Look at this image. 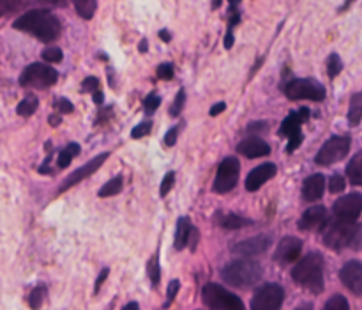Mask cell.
Returning a JSON list of instances; mask_svg holds the SVG:
<instances>
[{"instance_id": "obj_1", "label": "cell", "mask_w": 362, "mask_h": 310, "mask_svg": "<svg viewBox=\"0 0 362 310\" xmlns=\"http://www.w3.org/2000/svg\"><path fill=\"white\" fill-rule=\"evenodd\" d=\"M12 27L37 37L43 43H52V41L59 39L60 30H62L59 18L44 9H34V11L25 12L23 17H20L12 24Z\"/></svg>"}, {"instance_id": "obj_2", "label": "cell", "mask_w": 362, "mask_h": 310, "mask_svg": "<svg viewBox=\"0 0 362 310\" xmlns=\"http://www.w3.org/2000/svg\"><path fill=\"white\" fill-rule=\"evenodd\" d=\"M323 245L330 250H343L352 246L361 250V226L354 220L334 218L332 221H325L322 227Z\"/></svg>"}, {"instance_id": "obj_3", "label": "cell", "mask_w": 362, "mask_h": 310, "mask_svg": "<svg viewBox=\"0 0 362 310\" xmlns=\"http://www.w3.org/2000/svg\"><path fill=\"white\" fill-rule=\"evenodd\" d=\"M323 255L318 252H309L292 270V278L304 289L318 294L323 291Z\"/></svg>"}, {"instance_id": "obj_4", "label": "cell", "mask_w": 362, "mask_h": 310, "mask_svg": "<svg viewBox=\"0 0 362 310\" xmlns=\"http://www.w3.org/2000/svg\"><path fill=\"white\" fill-rule=\"evenodd\" d=\"M263 268L256 261L251 259H239L230 264H227L221 271V278L228 286H234L237 289H249L255 287L262 280Z\"/></svg>"}, {"instance_id": "obj_5", "label": "cell", "mask_w": 362, "mask_h": 310, "mask_svg": "<svg viewBox=\"0 0 362 310\" xmlns=\"http://www.w3.org/2000/svg\"><path fill=\"white\" fill-rule=\"evenodd\" d=\"M202 300L209 309L214 310H244L242 300L218 284H207L203 287Z\"/></svg>"}, {"instance_id": "obj_6", "label": "cell", "mask_w": 362, "mask_h": 310, "mask_svg": "<svg viewBox=\"0 0 362 310\" xmlns=\"http://www.w3.org/2000/svg\"><path fill=\"white\" fill-rule=\"evenodd\" d=\"M59 80V73L46 64H30L23 69L20 75L21 87H34V89H48Z\"/></svg>"}, {"instance_id": "obj_7", "label": "cell", "mask_w": 362, "mask_h": 310, "mask_svg": "<svg viewBox=\"0 0 362 310\" xmlns=\"http://www.w3.org/2000/svg\"><path fill=\"white\" fill-rule=\"evenodd\" d=\"M285 94L290 100L323 101L325 100V87L313 78H297V80L288 82L285 87Z\"/></svg>"}, {"instance_id": "obj_8", "label": "cell", "mask_w": 362, "mask_h": 310, "mask_svg": "<svg viewBox=\"0 0 362 310\" xmlns=\"http://www.w3.org/2000/svg\"><path fill=\"white\" fill-rule=\"evenodd\" d=\"M352 140L350 137H332L322 145V149L318 151L314 161H316V165L322 167H329L336 161H341L343 158L348 154L350 151Z\"/></svg>"}, {"instance_id": "obj_9", "label": "cell", "mask_w": 362, "mask_h": 310, "mask_svg": "<svg viewBox=\"0 0 362 310\" xmlns=\"http://www.w3.org/2000/svg\"><path fill=\"white\" fill-rule=\"evenodd\" d=\"M285 302V291L278 284H265L258 287L251 302L253 310H278Z\"/></svg>"}, {"instance_id": "obj_10", "label": "cell", "mask_w": 362, "mask_h": 310, "mask_svg": "<svg viewBox=\"0 0 362 310\" xmlns=\"http://www.w3.org/2000/svg\"><path fill=\"white\" fill-rule=\"evenodd\" d=\"M240 163L237 158H225L219 165L218 174L214 179V192L216 194H228L237 181H239Z\"/></svg>"}, {"instance_id": "obj_11", "label": "cell", "mask_w": 362, "mask_h": 310, "mask_svg": "<svg viewBox=\"0 0 362 310\" xmlns=\"http://www.w3.org/2000/svg\"><path fill=\"white\" fill-rule=\"evenodd\" d=\"M272 239L267 236V234H260V236H253L249 239H244V241L235 243L231 246V252L234 254H239L242 257H255V255L265 254L267 250L271 248Z\"/></svg>"}, {"instance_id": "obj_12", "label": "cell", "mask_w": 362, "mask_h": 310, "mask_svg": "<svg viewBox=\"0 0 362 310\" xmlns=\"http://www.w3.org/2000/svg\"><path fill=\"white\" fill-rule=\"evenodd\" d=\"M332 211H334L336 218L357 221V218L361 217V211H362V195L350 194L346 195V197L338 199L334 208H332Z\"/></svg>"}, {"instance_id": "obj_13", "label": "cell", "mask_w": 362, "mask_h": 310, "mask_svg": "<svg viewBox=\"0 0 362 310\" xmlns=\"http://www.w3.org/2000/svg\"><path fill=\"white\" fill-rule=\"evenodd\" d=\"M108 156H110V154H108V153L99 154V156H96V158H94V160L88 161V163H85L84 167H80V169H76L75 172L69 174L68 179H66V181L62 183V185H60L59 194H62V192H66V190H69V188H71V186L78 185V183H80V181H84V179H87L88 176H92V174L96 172V170L99 169L101 165H103L104 161H106Z\"/></svg>"}, {"instance_id": "obj_14", "label": "cell", "mask_w": 362, "mask_h": 310, "mask_svg": "<svg viewBox=\"0 0 362 310\" xmlns=\"http://www.w3.org/2000/svg\"><path fill=\"white\" fill-rule=\"evenodd\" d=\"M339 278L345 287L352 291L355 296L362 294V264L359 261H348L339 271Z\"/></svg>"}, {"instance_id": "obj_15", "label": "cell", "mask_w": 362, "mask_h": 310, "mask_svg": "<svg viewBox=\"0 0 362 310\" xmlns=\"http://www.w3.org/2000/svg\"><path fill=\"white\" fill-rule=\"evenodd\" d=\"M301 252H303V241L298 238H294V236H288V238H283L279 241L274 259L281 264H290V262L301 257Z\"/></svg>"}, {"instance_id": "obj_16", "label": "cell", "mask_w": 362, "mask_h": 310, "mask_svg": "<svg viewBox=\"0 0 362 310\" xmlns=\"http://www.w3.org/2000/svg\"><path fill=\"white\" fill-rule=\"evenodd\" d=\"M278 169H276L274 163H263L258 165L256 169L251 170L246 177V190L247 192H256L260 190V186L265 185L267 181H271L272 177L276 176Z\"/></svg>"}, {"instance_id": "obj_17", "label": "cell", "mask_w": 362, "mask_h": 310, "mask_svg": "<svg viewBox=\"0 0 362 310\" xmlns=\"http://www.w3.org/2000/svg\"><path fill=\"white\" fill-rule=\"evenodd\" d=\"M329 215L323 206H313L309 210H306L298 220V229L301 230H320L323 224L327 221Z\"/></svg>"}, {"instance_id": "obj_18", "label": "cell", "mask_w": 362, "mask_h": 310, "mask_svg": "<svg viewBox=\"0 0 362 310\" xmlns=\"http://www.w3.org/2000/svg\"><path fill=\"white\" fill-rule=\"evenodd\" d=\"M237 151L246 158H260L267 156V154L271 153V147H269V144H267L265 140H262V138L249 137L237 145Z\"/></svg>"}, {"instance_id": "obj_19", "label": "cell", "mask_w": 362, "mask_h": 310, "mask_svg": "<svg viewBox=\"0 0 362 310\" xmlns=\"http://www.w3.org/2000/svg\"><path fill=\"white\" fill-rule=\"evenodd\" d=\"M325 190V177L322 174H313L304 181L303 185V199L306 202L318 201Z\"/></svg>"}, {"instance_id": "obj_20", "label": "cell", "mask_w": 362, "mask_h": 310, "mask_svg": "<svg viewBox=\"0 0 362 310\" xmlns=\"http://www.w3.org/2000/svg\"><path fill=\"white\" fill-rule=\"evenodd\" d=\"M191 230H193V226H191V221H189V218H186V217L179 218V221H177V230H175V248L177 250L186 248L187 243H189V239H191Z\"/></svg>"}, {"instance_id": "obj_21", "label": "cell", "mask_w": 362, "mask_h": 310, "mask_svg": "<svg viewBox=\"0 0 362 310\" xmlns=\"http://www.w3.org/2000/svg\"><path fill=\"white\" fill-rule=\"evenodd\" d=\"M251 224H253V221H251L249 218H244L240 217V215H234V213L225 215V217L219 218V226L227 230H239L242 229V227L251 226Z\"/></svg>"}, {"instance_id": "obj_22", "label": "cell", "mask_w": 362, "mask_h": 310, "mask_svg": "<svg viewBox=\"0 0 362 310\" xmlns=\"http://www.w3.org/2000/svg\"><path fill=\"white\" fill-rule=\"evenodd\" d=\"M346 176H348L352 185H362V153H357L352 158V161L348 163V167H346Z\"/></svg>"}, {"instance_id": "obj_23", "label": "cell", "mask_w": 362, "mask_h": 310, "mask_svg": "<svg viewBox=\"0 0 362 310\" xmlns=\"http://www.w3.org/2000/svg\"><path fill=\"white\" fill-rule=\"evenodd\" d=\"M348 121L352 126H359L362 121V94L357 93L352 96L350 109H348Z\"/></svg>"}, {"instance_id": "obj_24", "label": "cell", "mask_w": 362, "mask_h": 310, "mask_svg": "<svg viewBox=\"0 0 362 310\" xmlns=\"http://www.w3.org/2000/svg\"><path fill=\"white\" fill-rule=\"evenodd\" d=\"M27 4L28 0H0V18L11 17L15 12L21 11Z\"/></svg>"}, {"instance_id": "obj_25", "label": "cell", "mask_w": 362, "mask_h": 310, "mask_svg": "<svg viewBox=\"0 0 362 310\" xmlns=\"http://www.w3.org/2000/svg\"><path fill=\"white\" fill-rule=\"evenodd\" d=\"M75 2V9L78 12V17H82L84 20H90L96 12L97 2L96 0H73Z\"/></svg>"}, {"instance_id": "obj_26", "label": "cell", "mask_w": 362, "mask_h": 310, "mask_svg": "<svg viewBox=\"0 0 362 310\" xmlns=\"http://www.w3.org/2000/svg\"><path fill=\"white\" fill-rule=\"evenodd\" d=\"M301 125H303V121H301V117H298L297 112L288 113L287 119L281 122V135H285V137H290L292 133L301 131Z\"/></svg>"}, {"instance_id": "obj_27", "label": "cell", "mask_w": 362, "mask_h": 310, "mask_svg": "<svg viewBox=\"0 0 362 310\" xmlns=\"http://www.w3.org/2000/svg\"><path fill=\"white\" fill-rule=\"evenodd\" d=\"M78 154H80V145L75 144V142L66 145V149L60 151L59 154V169H66V167L71 165L73 158L78 156Z\"/></svg>"}, {"instance_id": "obj_28", "label": "cell", "mask_w": 362, "mask_h": 310, "mask_svg": "<svg viewBox=\"0 0 362 310\" xmlns=\"http://www.w3.org/2000/svg\"><path fill=\"white\" fill-rule=\"evenodd\" d=\"M122 186H124L122 176H115L113 179H110V181H108L106 185L99 190V197L104 199V197H113V195H119L120 192H122Z\"/></svg>"}, {"instance_id": "obj_29", "label": "cell", "mask_w": 362, "mask_h": 310, "mask_svg": "<svg viewBox=\"0 0 362 310\" xmlns=\"http://www.w3.org/2000/svg\"><path fill=\"white\" fill-rule=\"evenodd\" d=\"M37 105H39V101H37L36 96H27L25 100H21L20 103H18L17 107L18 116L30 117L37 110Z\"/></svg>"}, {"instance_id": "obj_30", "label": "cell", "mask_w": 362, "mask_h": 310, "mask_svg": "<svg viewBox=\"0 0 362 310\" xmlns=\"http://www.w3.org/2000/svg\"><path fill=\"white\" fill-rule=\"evenodd\" d=\"M46 294H48L46 286L34 287L30 296H28V305H30V309H39V307L43 305L44 300H46Z\"/></svg>"}, {"instance_id": "obj_31", "label": "cell", "mask_w": 362, "mask_h": 310, "mask_svg": "<svg viewBox=\"0 0 362 310\" xmlns=\"http://www.w3.org/2000/svg\"><path fill=\"white\" fill-rule=\"evenodd\" d=\"M147 275H149V278H151L152 286H160V282H161V268H160V259H158V255H154V257H152L151 261H149Z\"/></svg>"}, {"instance_id": "obj_32", "label": "cell", "mask_w": 362, "mask_h": 310, "mask_svg": "<svg viewBox=\"0 0 362 310\" xmlns=\"http://www.w3.org/2000/svg\"><path fill=\"white\" fill-rule=\"evenodd\" d=\"M348 309H350L348 300H346L345 296H341V294H334V296L327 300L325 303V310H348Z\"/></svg>"}, {"instance_id": "obj_33", "label": "cell", "mask_w": 362, "mask_h": 310, "mask_svg": "<svg viewBox=\"0 0 362 310\" xmlns=\"http://www.w3.org/2000/svg\"><path fill=\"white\" fill-rule=\"evenodd\" d=\"M343 69V62L341 59H339L338 53H332V55L329 57V61H327V73H329L330 78H336L341 73Z\"/></svg>"}, {"instance_id": "obj_34", "label": "cell", "mask_w": 362, "mask_h": 310, "mask_svg": "<svg viewBox=\"0 0 362 310\" xmlns=\"http://www.w3.org/2000/svg\"><path fill=\"white\" fill-rule=\"evenodd\" d=\"M41 57H43L46 62H50V64H57V62H60L62 59H64L62 50L57 48V46H48V48H44L43 53H41Z\"/></svg>"}, {"instance_id": "obj_35", "label": "cell", "mask_w": 362, "mask_h": 310, "mask_svg": "<svg viewBox=\"0 0 362 310\" xmlns=\"http://www.w3.org/2000/svg\"><path fill=\"white\" fill-rule=\"evenodd\" d=\"M160 105H161V98L158 96V94H149L144 101L145 113H147V116H152L155 110L160 109Z\"/></svg>"}, {"instance_id": "obj_36", "label": "cell", "mask_w": 362, "mask_h": 310, "mask_svg": "<svg viewBox=\"0 0 362 310\" xmlns=\"http://www.w3.org/2000/svg\"><path fill=\"white\" fill-rule=\"evenodd\" d=\"M184 105H186V93H184V91H179V94L175 96V101H173V105L170 107V116L179 117V113L182 112Z\"/></svg>"}, {"instance_id": "obj_37", "label": "cell", "mask_w": 362, "mask_h": 310, "mask_svg": "<svg viewBox=\"0 0 362 310\" xmlns=\"http://www.w3.org/2000/svg\"><path fill=\"white\" fill-rule=\"evenodd\" d=\"M346 186L345 179H343V176H339V174H334V176L330 177L329 181V192L330 194H339V192H343Z\"/></svg>"}, {"instance_id": "obj_38", "label": "cell", "mask_w": 362, "mask_h": 310, "mask_svg": "<svg viewBox=\"0 0 362 310\" xmlns=\"http://www.w3.org/2000/svg\"><path fill=\"white\" fill-rule=\"evenodd\" d=\"M151 131H152V122H151V121L140 122V125L136 126V128L131 131V137H133V138L147 137V135H151Z\"/></svg>"}, {"instance_id": "obj_39", "label": "cell", "mask_w": 362, "mask_h": 310, "mask_svg": "<svg viewBox=\"0 0 362 310\" xmlns=\"http://www.w3.org/2000/svg\"><path fill=\"white\" fill-rule=\"evenodd\" d=\"M173 185H175V172H168L166 176H164L163 181H161V188H160L161 197H164L166 194H170V190L173 188Z\"/></svg>"}, {"instance_id": "obj_40", "label": "cell", "mask_w": 362, "mask_h": 310, "mask_svg": "<svg viewBox=\"0 0 362 310\" xmlns=\"http://www.w3.org/2000/svg\"><path fill=\"white\" fill-rule=\"evenodd\" d=\"M30 2L41 8H66L69 4V0H28V4Z\"/></svg>"}, {"instance_id": "obj_41", "label": "cell", "mask_w": 362, "mask_h": 310, "mask_svg": "<svg viewBox=\"0 0 362 310\" xmlns=\"http://www.w3.org/2000/svg\"><path fill=\"white\" fill-rule=\"evenodd\" d=\"M158 78H160V80H171V78H173V66L170 64V62H164V64H161V66H158Z\"/></svg>"}, {"instance_id": "obj_42", "label": "cell", "mask_w": 362, "mask_h": 310, "mask_svg": "<svg viewBox=\"0 0 362 310\" xmlns=\"http://www.w3.org/2000/svg\"><path fill=\"white\" fill-rule=\"evenodd\" d=\"M303 144V131H295L288 137V145H287V153H294L298 145Z\"/></svg>"}, {"instance_id": "obj_43", "label": "cell", "mask_w": 362, "mask_h": 310, "mask_svg": "<svg viewBox=\"0 0 362 310\" xmlns=\"http://www.w3.org/2000/svg\"><path fill=\"white\" fill-rule=\"evenodd\" d=\"M55 109L59 110L60 113L75 112V107H73V103L68 100V98H59V100L55 101Z\"/></svg>"}, {"instance_id": "obj_44", "label": "cell", "mask_w": 362, "mask_h": 310, "mask_svg": "<svg viewBox=\"0 0 362 310\" xmlns=\"http://www.w3.org/2000/svg\"><path fill=\"white\" fill-rule=\"evenodd\" d=\"M99 89V80L94 77H88L82 82V93H94Z\"/></svg>"}, {"instance_id": "obj_45", "label": "cell", "mask_w": 362, "mask_h": 310, "mask_svg": "<svg viewBox=\"0 0 362 310\" xmlns=\"http://www.w3.org/2000/svg\"><path fill=\"white\" fill-rule=\"evenodd\" d=\"M179 289H180L179 280H171L170 286H168V303L164 307H168L171 302H173V298H175V294L179 293Z\"/></svg>"}, {"instance_id": "obj_46", "label": "cell", "mask_w": 362, "mask_h": 310, "mask_svg": "<svg viewBox=\"0 0 362 310\" xmlns=\"http://www.w3.org/2000/svg\"><path fill=\"white\" fill-rule=\"evenodd\" d=\"M177 137H179V128H177V126H173V128H171L170 131H168L166 135H164V144H166L168 147H171V145H175Z\"/></svg>"}, {"instance_id": "obj_47", "label": "cell", "mask_w": 362, "mask_h": 310, "mask_svg": "<svg viewBox=\"0 0 362 310\" xmlns=\"http://www.w3.org/2000/svg\"><path fill=\"white\" fill-rule=\"evenodd\" d=\"M267 129H269V125L263 121L251 122V125L247 126V133H265Z\"/></svg>"}, {"instance_id": "obj_48", "label": "cell", "mask_w": 362, "mask_h": 310, "mask_svg": "<svg viewBox=\"0 0 362 310\" xmlns=\"http://www.w3.org/2000/svg\"><path fill=\"white\" fill-rule=\"evenodd\" d=\"M108 273H110V270H108V268H104V270L101 271V275H99V277H97V280H96V287H94V293H96V294L99 293L101 286H103V282H104V280H106Z\"/></svg>"}, {"instance_id": "obj_49", "label": "cell", "mask_w": 362, "mask_h": 310, "mask_svg": "<svg viewBox=\"0 0 362 310\" xmlns=\"http://www.w3.org/2000/svg\"><path fill=\"white\" fill-rule=\"evenodd\" d=\"M225 109H227V103H225V101H219V103L212 105L211 112H209V113H211L212 117H216V116H219L221 112H225Z\"/></svg>"}, {"instance_id": "obj_50", "label": "cell", "mask_w": 362, "mask_h": 310, "mask_svg": "<svg viewBox=\"0 0 362 310\" xmlns=\"http://www.w3.org/2000/svg\"><path fill=\"white\" fill-rule=\"evenodd\" d=\"M231 46H234V30H231V28H228L227 37H225V48L230 50Z\"/></svg>"}, {"instance_id": "obj_51", "label": "cell", "mask_w": 362, "mask_h": 310, "mask_svg": "<svg viewBox=\"0 0 362 310\" xmlns=\"http://www.w3.org/2000/svg\"><path fill=\"white\" fill-rule=\"evenodd\" d=\"M92 98H94V103H96V105H103L104 96H103V93H101L99 89H97V91H94V93H92Z\"/></svg>"}, {"instance_id": "obj_52", "label": "cell", "mask_w": 362, "mask_h": 310, "mask_svg": "<svg viewBox=\"0 0 362 310\" xmlns=\"http://www.w3.org/2000/svg\"><path fill=\"white\" fill-rule=\"evenodd\" d=\"M298 117H301V121H307V119H309V110H307L306 109V107H303V109H301V110H298Z\"/></svg>"}, {"instance_id": "obj_53", "label": "cell", "mask_w": 362, "mask_h": 310, "mask_svg": "<svg viewBox=\"0 0 362 310\" xmlns=\"http://www.w3.org/2000/svg\"><path fill=\"white\" fill-rule=\"evenodd\" d=\"M48 122L52 126H59L60 125V116H59V113H52V116L48 117Z\"/></svg>"}, {"instance_id": "obj_54", "label": "cell", "mask_w": 362, "mask_h": 310, "mask_svg": "<svg viewBox=\"0 0 362 310\" xmlns=\"http://www.w3.org/2000/svg\"><path fill=\"white\" fill-rule=\"evenodd\" d=\"M160 37L164 41V43H170L171 41V34L168 30H160Z\"/></svg>"}, {"instance_id": "obj_55", "label": "cell", "mask_w": 362, "mask_h": 310, "mask_svg": "<svg viewBox=\"0 0 362 310\" xmlns=\"http://www.w3.org/2000/svg\"><path fill=\"white\" fill-rule=\"evenodd\" d=\"M140 52L142 53L147 52V39H142V43H140Z\"/></svg>"}, {"instance_id": "obj_56", "label": "cell", "mask_w": 362, "mask_h": 310, "mask_svg": "<svg viewBox=\"0 0 362 310\" xmlns=\"http://www.w3.org/2000/svg\"><path fill=\"white\" fill-rule=\"evenodd\" d=\"M138 309H140L138 303H129V305L124 307V310H138Z\"/></svg>"}, {"instance_id": "obj_57", "label": "cell", "mask_w": 362, "mask_h": 310, "mask_svg": "<svg viewBox=\"0 0 362 310\" xmlns=\"http://www.w3.org/2000/svg\"><path fill=\"white\" fill-rule=\"evenodd\" d=\"M228 2H230L231 8H235V6H239L240 2H242V0H228Z\"/></svg>"}, {"instance_id": "obj_58", "label": "cell", "mask_w": 362, "mask_h": 310, "mask_svg": "<svg viewBox=\"0 0 362 310\" xmlns=\"http://www.w3.org/2000/svg\"><path fill=\"white\" fill-rule=\"evenodd\" d=\"M219 2H221V0H216V2H214V4H212V8H219Z\"/></svg>"}]
</instances>
